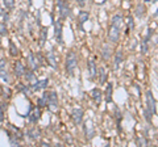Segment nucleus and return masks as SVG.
I'll use <instances>...</instances> for the list:
<instances>
[{
    "mask_svg": "<svg viewBox=\"0 0 158 147\" xmlns=\"http://www.w3.org/2000/svg\"><path fill=\"white\" fill-rule=\"evenodd\" d=\"M27 134L29 135V138H31V139H33V141H36V139H38V138H40V131H38V130H37L36 128L28 130Z\"/></svg>",
    "mask_w": 158,
    "mask_h": 147,
    "instance_id": "obj_18",
    "label": "nucleus"
},
{
    "mask_svg": "<svg viewBox=\"0 0 158 147\" xmlns=\"http://www.w3.org/2000/svg\"><path fill=\"white\" fill-rule=\"evenodd\" d=\"M77 3L79 4V7H84L86 5V0H77Z\"/></svg>",
    "mask_w": 158,
    "mask_h": 147,
    "instance_id": "obj_37",
    "label": "nucleus"
},
{
    "mask_svg": "<svg viewBox=\"0 0 158 147\" xmlns=\"http://www.w3.org/2000/svg\"><path fill=\"white\" fill-rule=\"evenodd\" d=\"M25 78H27V82H28L29 84L34 83V82L37 80V78H36L34 72H25Z\"/></svg>",
    "mask_w": 158,
    "mask_h": 147,
    "instance_id": "obj_24",
    "label": "nucleus"
},
{
    "mask_svg": "<svg viewBox=\"0 0 158 147\" xmlns=\"http://www.w3.org/2000/svg\"><path fill=\"white\" fill-rule=\"evenodd\" d=\"M15 75L17 78H21L25 75V67H24V65L21 62H16L15 63Z\"/></svg>",
    "mask_w": 158,
    "mask_h": 147,
    "instance_id": "obj_10",
    "label": "nucleus"
},
{
    "mask_svg": "<svg viewBox=\"0 0 158 147\" xmlns=\"http://www.w3.org/2000/svg\"><path fill=\"white\" fill-rule=\"evenodd\" d=\"M28 116H29V121H31L32 124H34V122H37V121L40 120V117H41V110H40V108L37 107L34 110H33L32 113L29 112L28 113Z\"/></svg>",
    "mask_w": 158,
    "mask_h": 147,
    "instance_id": "obj_11",
    "label": "nucleus"
},
{
    "mask_svg": "<svg viewBox=\"0 0 158 147\" xmlns=\"http://www.w3.org/2000/svg\"><path fill=\"white\" fill-rule=\"evenodd\" d=\"M8 34V29H7V25L5 23H0V36H7Z\"/></svg>",
    "mask_w": 158,
    "mask_h": 147,
    "instance_id": "obj_28",
    "label": "nucleus"
},
{
    "mask_svg": "<svg viewBox=\"0 0 158 147\" xmlns=\"http://www.w3.org/2000/svg\"><path fill=\"white\" fill-rule=\"evenodd\" d=\"M121 61H123V51L121 50H117V51H116V55H115V63H113L115 68H119Z\"/></svg>",
    "mask_w": 158,
    "mask_h": 147,
    "instance_id": "obj_16",
    "label": "nucleus"
},
{
    "mask_svg": "<svg viewBox=\"0 0 158 147\" xmlns=\"http://www.w3.org/2000/svg\"><path fill=\"white\" fill-rule=\"evenodd\" d=\"M37 105H38V108H44V107H46V105H48V92H45L42 97L37 100Z\"/></svg>",
    "mask_w": 158,
    "mask_h": 147,
    "instance_id": "obj_19",
    "label": "nucleus"
},
{
    "mask_svg": "<svg viewBox=\"0 0 158 147\" xmlns=\"http://www.w3.org/2000/svg\"><path fill=\"white\" fill-rule=\"evenodd\" d=\"M4 3V7L8 8V9H13L15 7V0H3Z\"/></svg>",
    "mask_w": 158,
    "mask_h": 147,
    "instance_id": "obj_29",
    "label": "nucleus"
},
{
    "mask_svg": "<svg viewBox=\"0 0 158 147\" xmlns=\"http://www.w3.org/2000/svg\"><path fill=\"white\" fill-rule=\"evenodd\" d=\"M88 17H90L88 12H84V11H81L79 12V15H78V20H79V23H81V25L84 24L86 21L88 20Z\"/></svg>",
    "mask_w": 158,
    "mask_h": 147,
    "instance_id": "obj_17",
    "label": "nucleus"
},
{
    "mask_svg": "<svg viewBox=\"0 0 158 147\" xmlns=\"http://www.w3.org/2000/svg\"><path fill=\"white\" fill-rule=\"evenodd\" d=\"M9 53H11V55H12V57L19 55V49L16 47V45H15L12 41L9 42Z\"/></svg>",
    "mask_w": 158,
    "mask_h": 147,
    "instance_id": "obj_21",
    "label": "nucleus"
},
{
    "mask_svg": "<svg viewBox=\"0 0 158 147\" xmlns=\"http://www.w3.org/2000/svg\"><path fill=\"white\" fill-rule=\"evenodd\" d=\"M56 38H57V42L59 45L63 44V38H62V23H61V20H57L56 21Z\"/></svg>",
    "mask_w": 158,
    "mask_h": 147,
    "instance_id": "obj_9",
    "label": "nucleus"
},
{
    "mask_svg": "<svg viewBox=\"0 0 158 147\" xmlns=\"http://www.w3.org/2000/svg\"><path fill=\"white\" fill-rule=\"evenodd\" d=\"M5 65H7L5 58H2V59H0V72L4 71V68H5Z\"/></svg>",
    "mask_w": 158,
    "mask_h": 147,
    "instance_id": "obj_34",
    "label": "nucleus"
},
{
    "mask_svg": "<svg viewBox=\"0 0 158 147\" xmlns=\"http://www.w3.org/2000/svg\"><path fill=\"white\" fill-rule=\"evenodd\" d=\"M111 96H112V84L108 83L107 89H106V101H107V103L111 101Z\"/></svg>",
    "mask_w": 158,
    "mask_h": 147,
    "instance_id": "obj_23",
    "label": "nucleus"
},
{
    "mask_svg": "<svg viewBox=\"0 0 158 147\" xmlns=\"http://www.w3.org/2000/svg\"><path fill=\"white\" fill-rule=\"evenodd\" d=\"M111 25H112V26H116V28L121 29V26H123V17L120 15H115L113 17H112V20H111Z\"/></svg>",
    "mask_w": 158,
    "mask_h": 147,
    "instance_id": "obj_14",
    "label": "nucleus"
},
{
    "mask_svg": "<svg viewBox=\"0 0 158 147\" xmlns=\"http://www.w3.org/2000/svg\"><path fill=\"white\" fill-rule=\"evenodd\" d=\"M46 34H48V28H42V30H41V42H40L41 46H42L45 44V41H46Z\"/></svg>",
    "mask_w": 158,
    "mask_h": 147,
    "instance_id": "obj_26",
    "label": "nucleus"
},
{
    "mask_svg": "<svg viewBox=\"0 0 158 147\" xmlns=\"http://www.w3.org/2000/svg\"><path fill=\"white\" fill-rule=\"evenodd\" d=\"M48 62H49V65H50L52 67H54V68L57 67V65H56V58H54V54H53V53H49V55H48Z\"/></svg>",
    "mask_w": 158,
    "mask_h": 147,
    "instance_id": "obj_27",
    "label": "nucleus"
},
{
    "mask_svg": "<svg viewBox=\"0 0 158 147\" xmlns=\"http://www.w3.org/2000/svg\"><path fill=\"white\" fill-rule=\"evenodd\" d=\"M127 24H128V32L133 30V28H135V23H133V19L132 17H128L127 19Z\"/></svg>",
    "mask_w": 158,
    "mask_h": 147,
    "instance_id": "obj_31",
    "label": "nucleus"
},
{
    "mask_svg": "<svg viewBox=\"0 0 158 147\" xmlns=\"http://www.w3.org/2000/svg\"><path fill=\"white\" fill-rule=\"evenodd\" d=\"M28 65L33 71L37 70V67H38V65H37V57H34V54L33 53L28 54Z\"/></svg>",
    "mask_w": 158,
    "mask_h": 147,
    "instance_id": "obj_13",
    "label": "nucleus"
},
{
    "mask_svg": "<svg viewBox=\"0 0 158 147\" xmlns=\"http://www.w3.org/2000/svg\"><path fill=\"white\" fill-rule=\"evenodd\" d=\"M144 13H145V8H144L142 5H141V4H140V5H137V9H136V15L138 16V17H141V16H142Z\"/></svg>",
    "mask_w": 158,
    "mask_h": 147,
    "instance_id": "obj_30",
    "label": "nucleus"
},
{
    "mask_svg": "<svg viewBox=\"0 0 158 147\" xmlns=\"http://www.w3.org/2000/svg\"><path fill=\"white\" fill-rule=\"evenodd\" d=\"M141 51H142V53H146L148 51V41L146 40H144L142 44H141Z\"/></svg>",
    "mask_w": 158,
    "mask_h": 147,
    "instance_id": "obj_33",
    "label": "nucleus"
},
{
    "mask_svg": "<svg viewBox=\"0 0 158 147\" xmlns=\"http://www.w3.org/2000/svg\"><path fill=\"white\" fill-rule=\"evenodd\" d=\"M0 78H2L5 83H9V76H8L7 71H2V72H0Z\"/></svg>",
    "mask_w": 158,
    "mask_h": 147,
    "instance_id": "obj_32",
    "label": "nucleus"
},
{
    "mask_svg": "<svg viewBox=\"0 0 158 147\" xmlns=\"http://www.w3.org/2000/svg\"><path fill=\"white\" fill-rule=\"evenodd\" d=\"M137 143H138L140 146H145V145H148V142L144 139V138H138V139H137Z\"/></svg>",
    "mask_w": 158,
    "mask_h": 147,
    "instance_id": "obj_36",
    "label": "nucleus"
},
{
    "mask_svg": "<svg viewBox=\"0 0 158 147\" xmlns=\"http://www.w3.org/2000/svg\"><path fill=\"white\" fill-rule=\"evenodd\" d=\"M48 108L50 109L52 112L58 110V97L56 92H49L48 93Z\"/></svg>",
    "mask_w": 158,
    "mask_h": 147,
    "instance_id": "obj_2",
    "label": "nucleus"
},
{
    "mask_svg": "<svg viewBox=\"0 0 158 147\" xmlns=\"http://www.w3.org/2000/svg\"><path fill=\"white\" fill-rule=\"evenodd\" d=\"M87 67H88V76H90V79H95V76H96V65H95V62L94 61H88Z\"/></svg>",
    "mask_w": 158,
    "mask_h": 147,
    "instance_id": "obj_12",
    "label": "nucleus"
},
{
    "mask_svg": "<svg viewBox=\"0 0 158 147\" xmlns=\"http://www.w3.org/2000/svg\"><path fill=\"white\" fill-rule=\"evenodd\" d=\"M58 12H59V16H61V19H66L67 16L70 15V7H69V4L63 2V0H58Z\"/></svg>",
    "mask_w": 158,
    "mask_h": 147,
    "instance_id": "obj_3",
    "label": "nucleus"
},
{
    "mask_svg": "<svg viewBox=\"0 0 158 147\" xmlns=\"http://www.w3.org/2000/svg\"><path fill=\"white\" fill-rule=\"evenodd\" d=\"M5 108H7L5 101H2V100H0V121H3V118H4V112H5Z\"/></svg>",
    "mask_w": 158,
    "mask_h": 147,
    "instance_id": "obj_25",
    "label": "nucleus"
},
{
    "mask_svg": "<svg viewBox=\"0 0 158 147\" xmlns=\"http://www.w3.org/2000/svg\"><path fill=\"white\" fill-rule=\"evenodd\" d=\"M73 121H74V124L75 125H81L82 124V120H83V109L81 108H75L73 110Z\"/></svg>",
    "mask_w": 158,
    "mask_h": 147,
    "instance_id": "obj_7",
    "label": "nucleus"
},
{
    "mask_svg": "<svg viewBox=\"0 0 158 147\" xmlns=\"http://www.w3.org/2000/svg\"><path fill=\"white\" fill-rule=\"evenodd\" d=\"M9 96H11V89H9V88H4L3 97H9Z\"/></svg>",
    "mask_w": 158,
    "mask_h": 147,
    "instance_id": "obj_35",
    "label": "nucleus"
},
{
    "mask_svg": "<svg viewBox=\"0 0 158 147\" xmlns=\"http://www.w3.org/2000/svg\"><path fill=\"white\" fill-rule=\"evenodd\" d=\"M78 66V57L75 51H70L66 57V70H67V74L73 75L74 74V70L77 68Z\"/></svg>",
    "mask_w": 158,
    "mask_h": 147,
    "instance_id": "obj_1",
    "label": "nucleus"
},
{
    "mask_svg": "<svg viewBox=\"0 0 158 147\" xmlns=\"http://www.w3.org/2000/svg\"><path fill=\"white\" fill-rule=\"evenodd\" d=\"M146 110L150 113V114H156V100L153 97L152 92L148 91L146 92Z\"/></svg>",
    "mask_w": 158,
    "mask_h": 147,
    "instance_id": "obj_4",
    "label": "nucleus"
},
{
    "mask_svg": "<svg viewBox=\"0 0 158 147\" xmlns=\"http://www.w3.org/2000/svg\"><path fill=\"white\" fill-rule=\"evenodd\" d=\"M102 55H103V58H104L106 61H108L111 58V51H110V46H108V45H104L103 51H102Z\"/></svg>",
    "mask_w": 158,
    "mask_h": 147,
    "instance_id": "obj_20",
    "label": "nucleus"
},
{
    "mask_svg": "<svg viewBox=\"0 0 158 147\" xmlns=\"http://www.w3.org/2000/svg\"><path fill=\"white\" fill-rule=\"evenodd\" d=\"M49 84V80L48 79H44V80H36L34 83L31 84V89L32 91H40V89H44L46 88Z\"/></svg>",
    "mask_w": 158,
    "mask_h": 147,
    "instance_id": "obj_8",
    "label": "nucleus"
},
{
    "mask_svg": "<svg viewBox=\"0 0 158 147\" xmlns=\"http://www.w3.org/2000/svg\"><path fill=\"white\" fill-rule=\"evenodd\" d=\"M83 129H84V134H86V137L88 138V139L95 137V128H94L92 121L87 120L84 122V125H83Z\"/></svg>",
    "mask_w": 158,
    "mask_h": 147,
    "instance_id": "obj_6",
    "label": "nucleus"
},
{
    "mask_svg": "<svg viewBox=\"0 0 158 147\" xmlns=\"http://www.w3.org/2000/svg\"><path fill=\"white\" fill-rule=\"evenodd\" d=\"M99 76H100V84H104L106 79H107V72H106V68L103 66L100 67V71H99Z\"/></svg>",
    "mask_w": 158,
    "mask_h": 147,
    "instance_id": "obj_22",
    "label": "nucleus"
},
{
    "mask_svg": "<svg viewBox=\"0 0 158 147\" xmlns=\"http://www.w3.org/2000/svg\"><path fill=\"white\" fill-rule=\"evenodd\" d=\"M120 30H121V29H119L116 26H112V25H111L110 30H108V38H110L111 42H113V44L119 42V40H120Z\"/></svg>",
    "mask_w": 158,
    "mask_h": 147,
    "instance_id": "obj_5",
    "label": "nucleus"
},
{
    "mask_svg": "<svg viewBox=\"0 0 158 147\" xmlns=\"http://www.w3.org/2000/svg\"><path fill=\"white\" fill-rule=\"evenodd\" d=\"M91 96H92V99L98 104H100V101H102V92H100L99 88H94V89L91 91Z\"/></svg>",
    "mask_w": 158,
    "mask_h": 147,
    "instance_id": "obj_15",
    "label": "nucleus"
}]
</instances>
